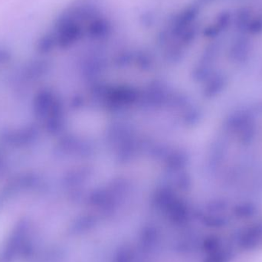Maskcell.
Listing matches in <instances>:
<instances>
[{
	"label": "cell",
	"instance_id": "obj_1",
	"mask_svg": "<svg viewBox=\"0 0 262 262\" xmlns=\"http://www.w3.org/2000/svg\"><path fill=\"white\" fill-rule=\"evenodd\" d=\"M85 21L79 15L75 6L63 11L54 25L58 47L66 49L72 47L85 35Z\"/></svg>",
	"mask_w": 262,
	"mask_h": 262
},
{
	"label": "cell",
	"instance_id": "obj_2",
	"mask_svg": "<svg viewBox=\"0 0 262 262\" xmlns=\"http://www.w3.org/2000/svg\"><path fill=\"white\" fill-rule=\"evenodd\" d=\"M201 8L196 3L188 5L177 12L171 18L168 26L160 32L159 41L160 43H168L176 39L182 33L198 24Z\"/></svg>",
	"mask_w": 262,
	"mask_h": 262
},
{
	"label": "cell",
	"instance_id": "obj_3",
	"mask_svg": "<svg viewBox=\"0 0 262 262\" xmlns=\"http://www.w3.org/2000/svg\"><path fill=\"white\" fill-rule=\"evenodd\" d=\"M233 14L229 9H223L203 29V35L208 39L215 40L227 32L232 26Z\"/></svg>",
	"mask_w": 262,
	"mask_h": 262
},
{
	"label": "cell",
	"instance_id": "obj_4",
	"mask_svg": "<svg viewBox=\"0 0 262 262\" xmlns=\"http://www.w3.org/2000/svg\"><path fill=\"white\" fill-rule=\"evenodd\" d=\"M112 30L110 20L100 14L86 24L85 35L93 40H103L110 36Z\"/></svg>",
	"mask_w": 262,
	"mask_h": 262
},
{
	"label": "cell",
	"instance_id": "obj_5",
	"mask_svg": "<svg viewBox=\"0 0 262 262\" xmlns=\"http://www.w3.org/2000/svg\"><path fill=\"white\" fill-rule=\"evenodd\" d=\"M252 49L251 37L244 34L237 33L229 46V57L235 61H245L249 56Z\"/></svg>",
	"mask_w": 262,
	"mask_h": 262
},
{
	"label": "cell",
	"instance_id": "obj_6",
	"mask_svg": "<svg viewBox=\"0 0 262 262\" xmlns=\"http://www.w3.org/2000/svg\"><path fill=\"white\" fill-rule=\"evenodd\" d=\"M255 9L249 6H243L238 8L235 12H232V26L237 33L246 35L251 17L253 15Z\"/></svg>",
	"mask_w": 262,
	"mask_h": 262
},
{
	"label": "cell",
	"instance_id": "obj_7",
	"mask_svg": "<svg viewBox=\"0 0 262 262\" xmlns=\"http://www.w3.org/2000/svg\"><path fill=\"white\" fill-rule=\"evenodd\" d=\"M58 47V41L53 30L43 34L36 42V49L40 54H48Z\"/></svg>",
	"mask_w": 262,
	"mask_h": 262
},
{
	"label": "cell",
	"instance_id": "obj_8",
	"mask_svg": "<svg viewBox=\"0 0 262 262\" xmlns=\"http://www.w3.org/2000/svg\"><path fill=\"white\" fill-rule=\"evenodd\" d=\"M246 35L250 37L262 35V9L254 11L246 30Z\"/></svg>",
	"mask_w": 262,
	"mask_h": 262
},
{
	"label": "cell",
	"instance_id": "obj_9",
	"mask_svg": "<svg viewBox=\"0 0 262 262\" xmlns=\"http://www.w3.org/2000/svg\"><path fill=\"white\" fill-rule=\"evenodd\" d=\"M10 52L5 48L0 47V64H5V63L9 61L11 59Z\"/></svg>",
	"mask_w": 262,
	"mask_h": 262
},
{
	"label": "cell",
	"instance_id": "obj_10",
	"mask_svg": "<svg viewBox=\"0 0 262 262\" xmlns=\"http://www.w3.org/2000/svg\"><path fill=\"white\" fill-rule=\"evenodd\" d=\"M223 1H226V0H195V3L202 7V6H210V5Z\"/></svg>",
	"mask_w": 262,
	"mask_h": 262
},
{
	"label": "cell",
	"instance_id": "obj_11",
	"mask_svg": "<svg viewBox=\"0 0 262 262\" xmlns=\"http://www.w3.org/2000/svg\"><path fill=\"white\" fill-rule=\"evenodd\" d=\"M143 19V23L144 25H147L148 26H151V25L154 23V16L152 13H149V12H147V13L143 15V18H141Z\"/></svg>",
	"mask_w": 262,
	"mask_h": 262
},
{
	"label": "cell",
	"instance_id": "obj_12",
	"mask_svg": "<svg viewBox=\"0 0 262 262\" xmlns=\"http://www.w3.org/2000/svg\"><path fill=\"white\" fill-rule=\"evenodd\" d=\"M226 1H230V2H241V1H244V0H226Z\"/></svg>",
	"mask_w": 262,
	"mask_h": 262
}]
</instances>
